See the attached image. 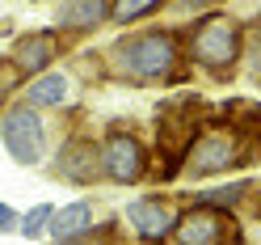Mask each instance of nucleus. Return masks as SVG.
Returning a JSON list of instances; mask_svg holds the SVG:
<instances>
[{
	"label": "nucleus",
	"instance_id": "1",
	"mask_svg": "<svg viewBox=\"0 0 261 245\" xmlns=\"http://www.w3.org/2000/svg\"><path fill=\"white\" fill-rule=\"evenodd\" d=\"M110 59L114 68L130 80H156V76H169L173 63H177V38L173 34H160V30H148V34H130L122 42L110 47Z\"/></svg>",
	"mask_w": 261,
	"mask_h": 245
},
{
	"label": "nucleus",
	"instance_id": "2",
	"mask_svg": "<svg viewBox=\"0 0 261 245\" xmlns=\"http://www.w3.org/2000/svg\"><path fill=\"white\" fill-rule=\"evenodd\" d=\"M190 55L211 72H227L240 59V26L232 17H223V13L202 17L190 34Z\"/></svg>",
	"mask_w": 261,
	"mask_h": 245
},
{
	"label": "nucleus",
	"instance_id": "3",
	"mask_svg": "<svg viewBox=\"0 0 261 245\" xmlns=\"http://www.w3.org/2000/svg\"><path fill=\"white\" fill-rule=\"evenodd\" d=\"M249 152H253V144L240 140L236 131H211V136L190 140L181 161H186V173L211 177V173H223V169L240 165V161H249Z\"/></svg>",
	"mask_w": 261,
	"mask_h": 245
},
{
	"label": "nucleus",
	"instance_id": "4",
	"mask_svg": "<svg viewBox=\"0 0 261 245\" xmlns=\"http://www.w3.org/2000/svg\"><path fill=\"white\" fill-rule=\"evenodd\" d=\"M0 140L17 165H38L46 157V127L38 119V106H25V102L13 106L0 123Z\"/></svg>",
	"mask_w": 261,
	"mask_h": 245
},
{
	"label": "nucleus",
	"instance_id": "5",
	"mask_svg": "<svg viewBox=\"0 0 261 245\" xmlns=\"http://www.w3.org/2000/svg\"><path fill=\"white\" fill-rule=\"evenodd\" d=\"M236 233V220H232V211L227 207H206V203H194V211H186L181 220L173 224V241H181V245H215L223 237H232Z\"/></svg>",
	"mask_w": 261,
	"mask_h": 245
},
{
	"label": "nucleus",
	"instance_id": "6",
	"mask_svg": "<svg viewBox=\"0 0 261 245\" xmlns=\"http://www.w3.org/2000/svg\"><path fill=\"white\" fill-rule=\"evenodd\" d=\"M194 131H198V123H194V110H190V102H173V106H165V114H160V127H156V136H160V152L169 157V165L160 169V177H173V173H177V165H181L186 144L194 140Z\"/></svg>",
	"mask_w": 261,
	"mask_h": 245
},
{
	"label": "nucleus",
	"instance_id": "7",
	"mask_svg": "<svg viewBox=\"0 0 261 245\" xmlns=\"http://www.w3.org/2000/svg\"><path fill=\"white\" fill-rule=\"evenodd\" d=\"M143 169H148V157H143V144L126 131H110L106 148H101V173H110L114 182H139Z\"/></svg>",
	"mask_w": 261,
	"mask_h": 245
},
{
	"label": "nucleus",
	"instance_id": "8",
	"mask_svg": "<svg viewBox=\"0 0 261 245\" xmlns=\"http://www.w3.org/2000/svg\"><path fill=\"white\" fill-rule=\"evenodd\" d=\"M63 51V38L55 34V30H34V34H25L13 42L9 51V68L21 72V76H34L42 68H51V59Z\"/></svg>",
	"mask_w": 261,
	"mask_h": 245
},
{
	"label": "nucleus",
	"instance_id": "9",
	"mask_svg": "<svg viewBox=\"0 0 261 245\" xmlns=\"http://www.w3.org/2000/svg\"><path fill=\"white\" fill-rule=\"evenodd\" d=\"M55 173L68 177V182H76V186L97 182V177H101V148H97L93 140H85V136H72V140L59 148Z\"/></svg>",
	"mask_w": 261,
	"mask_h": 245
},
{
	"label": "nucleus",
	"instance_id": "10",
	"mask_svg": "<svg viewBox=\"0 0 261 245\" xmlns=\"http://www.w3.org/2000/svg\"><path fill=\"white\" fill-rule=\"evenodd\" d=\"M126 224L135 228V237L143 241H165L177 224V211L160 199V194H148V199H135L126 207Z\"/></svg>",
	"mask_w": 261,
	"mask_h": 245
},
{
	"label": "nucleus",
	"instance_id": "11",
	"mask_svg": "<svg viewBox=\"0 0 261 245\" xmlns=\"http://www.w3.org/2000/svg\"><path fill=\"white\" fill-rule=\"evenodd\" d=\"M72 97H76V85H72V76L59 72V68H42L25 85V102L30 106H68Z\"/></svg>",
	"mask_w": 261,
	"mask_h": 245
},
{
	"label": "nucleus",
	"instance_id": "12",
	"mask_svg": "<svg viewBox=\"0 0 261 245\" xmlns=\"http://www.w3.org/2000/svg\"><path fill=\"white\" fill-rule=\"evenodd\" d=\"M110 17V0H63L55 9L59 30H97Z\"/></svg>",
	"mask_w": 261,
	"mask_h": 245
},
{
	"label": "nucleus",
	"instance_id": "13",
	"mask_svg": "<svg viewBox=\"0 0 261 245\" xmlns=\"http://www.w3.org/2000/svg\"><path fill=\"white\" fill-rule=\"evenodd\" d=\"M93 228V207L80 199V203H68V207H51V220H46V233H51V241H76L85 237Z\"/></svg>",
	"mask_w": 261,
	"mask_h": 245
},
{
	"label": "nucleus",
	"instance_id": "14",
	"mask_svg": "<svg viewBox=\"0 0 261 245\" xmlns=\"http://www.w3.org/2000/svg\"><path fill=\"white\" fill-rule=\"evenodd\" d=\"M244 194H249V182H232V186H211V190H198L194 203H206V207H227L232 211Z\"/></svg>",
	"mask_w": 261,
	"mask_h": 245
},
{
	"label": "nucleus",
	"instance_id": "15",
	"mask_svg": "<svg viewBox=\"0 0 261 245\" xmlns=\"http://www.w3.org/2000/svg\"><path fill=\"white\" fill-rule=\"evenodd\" d=\"M165 0H114L110 5V17L118 21V26H126V21H139L143 13H152V9H160Z\"/></svg>",
	"mask_w": 261,
	"mask_h": 245
},
{
	"label": "nucleus",
	"instance_id": "16",
	"mask_svg": "<svg viewBox=\"0 0 261 245\" xmlns=\"http://www.w3.org/2000/svg\"><path fill=\"white\" fill-rule=\"evenodd\" d=\"M46 220H51V203H38L25 211V220H17V228H21V237H38V233H46Z\"/></svg>",
	"mask_w": 261,
	"mask_h": 245
},
{
	"label": "nucleus",
	"instance_id": "17",
	"mask_svg": "<svg viewBox=\"0 0 261 245\" xmlns=\"http://www.w3.org/2000/svg\"><path fill=\"white\" fill-rule=\"evenodd\" d=\"M9 228H17V211L0 203V233H9Z\"/></svg>",
	"mask_w": 261,
	"mask_h": 245
},
{
	"label": "nucleus",
	"instance_id": "18",
	"mask_svg": "<svg viewBox=\"0 0 261 245\" xmlns=\"http://www.w3.org/2000/svg\"><path fill=\"white\" fill-rule=\"evenodd\" d=\"M181 5H186V9H202L206 0H181Z\"/></svg>",
	"mask_w": 261,
	"mask_h": 245
},
{
	"label": "nucleus",
	"instance_id": "19",
	"mask_svg": "<svg viewBox=\"0 0 261 245\" xmlns=\"http://www.w3.org/2000/svg\"><path fill=\"white\" fill-rule=\"evenodd\" d=\"M0 97H5V85H0Z\"/></svg>",
	"mask_w": 261,
	"mask_h": 245
}]
</instances>
